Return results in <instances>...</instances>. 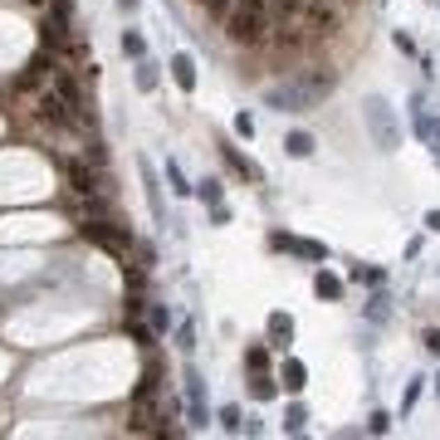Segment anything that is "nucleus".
Here are the masks:
<instances>
[{"mask_svg": "<svg viewBox=\"0 0 440 440\" xmlns=\"http://www.w3.org/2000/svg\"><path fill=\"white\" fill-rule=\"evenodd\" d=\"M220 425H226L230 435H240V430H245V421H240V406H226V411H220Z\"/></svg>", "mask_w": 440, "mask_h": 440, "instance_id": "a211bd4d", "label": "nucleus"}, {"mask_svg": "<svg viewBox=\"0 0 440 440\" xmlns=\"http://www.w3.org/2000/svg\"><path fill=\"white\" fill-rule=\"evenodd\" d=\"M289 343H294V318H289V313H269V347L284 352Z\"/></svg>", "mask_w": 440, "mask_h": 440, "instance_id": "6e6552de", "label": "nucleus"}, {"mask_svg": "<svg viewBox=\"0 0 440 440\" xmlns=\"http://www.w3.org/2000/svg\"><path fill=\"white\" fill-rule=\"evenodd\" d=\"M176 343H181V352H191V347H196V328L181 323V328H176Z\"/></svg>", "mask_w": 440, "mask_h": 440, "instance_id": "5701e85b", "label": "nucleus"}, {"mask_svg": "<svg viewBox=\"0 0 440 440\" xmlns=\"http://www.w3.org/2000/svg\"><path fill=\"white\" fill-rule=\"evenodd\" d=\"M186 401H191V425H205V406H201V377L186 372Z\"/></svg>", "mask_w": 440, "mask_h": 440, "instance_id": "9d476101", "label": "nucleus"}, {"mask_svg": "<svg viewBox=\"0 0 440 440\" xmlns=\"http://www.w3.org/2000/svg\"><path fill=\"white\" fill-rule=\"evenodd\" d=\"M425 347H430V352L440 357V328H430V333H425Z\"/></svg>", "mask_w": 440, "mask_h": 440, "instance_id": "cd10ccee", "label": "nucleus"}, {"mask_svg": "<svg viewBox=\"0 0 440 440\" xmlns=\"http://www.w3.org/2000/svg\"><path fill=\"white\" fill-rule=\"evenodd\" d=\"M49 88L59 93V103H64V108H69V113H74L79 123H88V127H93V113H88V98H84V88L74 84V74H69V69H59V64H49Z\"/></svg>", "mask_w": 440, "mask_h": 440, "instance_id": "39448f33", "label": "nucleus"}, {"mask_svg": "<svg viewBox=\"0 0 440 440\" xmlns=\"http://www.w3.org/2000/svg\"><path fill=\"white\" fill-rule=\"evenodd\" d=\"M328 93H333V74L308 69V74H299V79H284V84L265 88V103L279 108V113H304V108H318Z\"/></svg>", "mask_w": 440, "mask_h": 440, "instance_id": "f257e3e1", "label": "nucleus"}, {"mask_svg": "<svg viewBox=\"0 0 440 440\" xmlns=\"http://www.w3.org/2000/svg\"><path fill=\"white\" fill-rule=\"evenodd\" d=\"M137 88H142V93H152V88H157V64H147V59L137 64Z\"/></svg>", "mask_w": 440, "mask_h": 440, "instance_id": "f3484780", "label": "nucleus"}, {"mask_svg": "<svg viewBox=\"0 0 440 440\" xmlns=\"http://www.w3.org/2000/svg\"><path fill=\"white\" fill-rule=\"evenodd\" d=\"M235 132H240V137H250V132H255V123H250V113H240V118H235Z\"/></svg>", "mask_w": 440, "mask_h": 440, "instance_id": "bb28decb", "label": "nucleus"}, {"mask_svg": "<svg viewBox=\"0 0 440 440\" xmlns=\"http://www.w3.org/2000/svg\"><path fill=\"white\" fill-rule=\"evenodd\" d=\"M284 147H289V157H308V152H313V137H308V132H289Z\"/></svg>", "mask_w": 440, "mask_h": 440, "instance_id": "2eb2a0df", "label": "nucleus"}, {"mask_svg": "<svg viewBox=\"0 0 440 440\" xmlns=\"http://www.w3.org/2000/svg\"><path fill=\"white\" fill-rule=\"evenodd\" d=\"M166 181H171V191H181V196H186V191H191V186H186V181H181V166H176V162H166Z\"/></svg>", "mask_w": 440, "mask_h": 440, "instance_id": "4be33fe9", "label": "nucleus"}, {"mask_svg": "<svg viewBox=\"0 0 440 440\" xmlns=\"http://www.w3.org/2000/svg\"><path fill=\"white\" fill-rule=\"evenodd\" d=\"M147 323H152V328H157V333H162V328H166V323H171V318H166V308H147Z\"/></svg>", "mask_w": 440, "mask_h": 440, "instance_id": "a878e982", "label": "nucleus"}, {"mask_svg": "<svg viewBox=\"0 0 440 440\" xmlns=\"http://www.w3.org/2000/svg\"><path fill=\"white\" fill-rule=\"evenodd\" d=\"M79 235H84V240H93L98 250L118 255V260H127V250H132V235H127L123 226H113L108 215H88L84 226H79Z\"/></svg>", "mask_w": 440, "mask_h": 440, "instance_id": "20e7f679", "label": "nucleus"}, {"mask_svg": "<svg viewBox=\"0 0 440 440\" xmlns=\"http://www.w3.org/2000/svg\"><path fill=\"white\" fill-rule=\"evenodd\" d=\"M416 132L430 142V152H435V162H440V123H435L430 113H416Z\"/></svg>", "mask_w": 440, "mask_h": 440, "instance_id": "9b49d317", "label": "nucleus"}, {"mask_svg": "<svg viewBox=\"0 0 440 440\" xmlns=\"http://www.w3.org/2000/svg\"><path fill=\"white\" fill-rule=\"evenodd\" d=\"M123 54H132V59H142V54H147V45H142V35H123Z\"/></svg>", "mask_w": 440, "mask_h": 440, "instance_id": "aec40b11", "label": "nucleus"}, {"mask_svg": "<svg viewBox=\"0 0 440 440\" xmlns=\"http://www.w3.org/2000/svg\"><path fill=\"white\" fill-rule=\"evenodd\" d=\"M171 79H176L181 93H191L196 88V59L191 54H171Z\"/></svg>", "mask_w": 440, "mask_h": 440, "instance_id": "0eeeda50", "label": "nucleus"}, {"mask_svg": "<svg viewBox=\"0 0 440 440\" xmlns=\"http://www.w3.org/2000/svg\"><path fill=\"white\" fill-rule=\"evenodd\" d=\"M201 196H205L210 205H220V181H201Z\"/></svg>", "mask_w": 440, "mask_h": 440, "instance_id": "393cba45", "label": "nucleus"}, {"mask_svg": "<svg viewBox=\"0 0 440 440\" xmlns=\"http://www.w3.org/2000/svg\"><path fill=\"white\" fill-rule=\"evenodd\" d=\"M245 362H250V372H265V367H269V352H265V347H250Z\"/></svg>", "mask_w": 440, "mask_h": 440, "instance_id": "412c9836", "label": "nucleus"}, {"mask_svg": "<svg viewBox=\"0 0 440 440\" xmlns=\"http://www.w3.org/2000/svg\"><path fill=\"white\" fill-rule=\"evenodd\" d=\"M425 226H430V230H440V210H430V215H425Z\"/></svg>", "mask_w": 440, "mask_h": 440, "instance_id": "c85d7f7f", "label": "nucleus"}, {"mask_svg": "<svg viewBox=\"0 0 440 440\" xmlns=\"http://www.w3.org/2000/svg\"><path fill=\"white\" fill-rule=\"evenodd\" d=\"M367 430H372V435H386V430H391V416H386V411H377V416L367 421Z\"/></svg>", "mask_w": 440, "mask_h": 440, "instance_id": "b1692460", "label": "nucleus"}, {"mask_svg": "<svg viewBox=\"0 0 440 440\" xmlns=\"http://www.w3.org/2000/svg\"><path fill=\"white\" fill-rule=\"evenodd\" d=\"M313 289H318V299H338V294H343V279H338V274H318Z\"/></svg>", "mask_w": 440, "mask_h": 440, "instance_id": "dca6fc26", "label": "nucleus"}, {"mask_svg": "<svg viewBox=\"0 0 440 440\" xmlns=\"http://www.w3.org/2000/svg\"><path fill=\"white\" fill-rule=\"evenodd\" d=\"M362 118H367V127H372V142L382 147V152H396L401 147V127H396V113H391V103L386 98H367L362 103Z\"/></svg>", "mask_w": 440, "mask_h": 440, "instance_id": "7ed1b4c3", "label": "nucleus"}, {"mask_svg": "<svg viewBox=\"0 0 440 440\" xmlns=\"http://www.w3.org/2000/svg\"><path fill=\"white\" fill-rule=\"evenodd\" d=\"M269 245H274V250H294V255H304V260H328V250H323L318 240H294V235H269Z\"/></svg>", "mask_w": 440, "mask_h": 440, "instance_id": "423d86ee", "label": "nucleus"}, {"mask_svg": "<svg viewBox=\"0 0 440 440\" xmlns=\"http://www.w3.org/2000/svg\"><path fill=\"white\" fill-rule=\"evenodd\" d=\"M304 421H308L304 406H289V411H284V430H304Z\"/></svg>", "mask_w": 440, "mask_h": 440, "instance_id": "6ab92c4d", "label": "nucleus"}, {"mask_svg": "<svg viewBox=\"0 0 440 440\" xmlns=\"http://www.w3.org/2000/svg\"><path fill=\"white\" fill-rule=\"evenodd\" d=\"M265 30H269V10H265V0H235V6L226 10V35H230V45L255 49V45L265 40Z\"/></svg>", "mask_w": 440, "mask_h": 440, "instance_id": "f03ea898", "label": "nucleus"}, {"mask_svg": "<svg viewBox=\"0 0 440 440\" xmlns=\"http://www.w3.org/2000/svg\"><path fill=\"white\" fill-rule=\"evenodd\" d=\"M250 391H255V401H274V391H279V386H274V377H269V372H255Z\"/></svg>", "mask_w": 440, "mask_h": 440, "instance_id": "4468645a", "label": "nucleus"}, {"mask_svg": "<svg viewBox=\"0 0 440 440\" xmlns=\"http://www.w3.org/2000/svg\"><path fill=\"white\" fill-rule=\"evenodd\" d=\"M220 152H226V162H230V166H235L240 176H250V181H260V166H255V162H245V157H240L235 147H220Z\"/></svg>", "mask_w": 440, "mask_h": 440, "instance_id": "ddd939ff", "label": "nucleus"}, {"mask_svg": "<svg viewBox=\"0 0 440 440\" xmlns=\"http://www.w3.org/2000/svg\"><path fill=\"white\" fill-rule=\"evenodd\" d=\"M137 171H142V186H147V205H152V215L162 220V191H157V176H152V166H147V162H142Z\"/></svg>", "mask_w": 440, "mask_h": 440, "instance_id": "f8f14e48", "label": "nucleus"}, {"mask_svg": "<svg viewBox=\"0 0 440 440\" xmlns=\"http://www.w3.org/2000/svg\"><path fill=\"white\" fill-rule=\"evenodd\" d=\"M279 382H284V391H304V386H308V367H304L299 357H289L284 372H279Z\"/></svg>", "mask_w": 440, "mask_h": 440, "instance_id": "1a4fd4ad", "label": "nucleus"}, {"mask_svg": "<svg viewBox=\"0 0 440 440\" xmlns=\"http://www.w3.org/2000/svg\"><path fill=\"white\" fill-rule=\"evenodd\" d=\"M435 386H440V382H435Z\"/></svg>", "mask_w": 440, "mask_h": 440, "instance_id": "c756f323", "label": "nucleus"}]
</instances>
